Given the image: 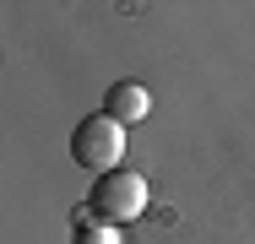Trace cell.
Segmentation results:
<instances>
[{"label":"cell","instance_id":"cell-1","mask_svg":"<svg viewBox=\"0 0 255 244\" xmlns=\"http://www.w3.org/2000/svg\"><path fill=\"white\" fill-rule=\"evenodd\" d=\"M71 157L82 163V168H93V174H114L120 168V157H125V125L120 120H109V114H93V120H82L76 125V136H71Z\"/></svg>","mask_w":255,"mask_h":244},{"label":"cell","instance_id":"cell-2","mask_svg":"<svg viewBox=\"0 0 255 244\" xmlns=\"http://www.w3.org/2000/svg\"><path fill=\"white\" fill-rule=\"evenodd\" d=\"M87 212L103 217V223H130V217H141L147 212V179L141 174H130V168H114V174H103L93 195H87Z\"/></svg>","mask_w":255,"mask_h":244},{"label":"cell","instance_id":"cell-3","mask_svg":"<svg viewBox=\"0 0 255 244\" xmlns=\"http://www.w3.org/2000/svg\"><path fill=\"white\" fill-rule=\"evenodd\" d=\"M103 114H109V120H120V125L147 120V114H152V93H147L141 82H114L109 98H103Z\"/></svg>","mask_w":255,"mask_h":244}]
</instances>
